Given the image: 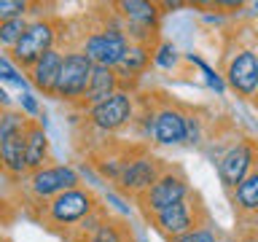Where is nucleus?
I'll return each mask as SVG.
<instances>
[{
	"mask_svg": "<svg viewBox=\"0 0 258 242\" xmlns=\"http://www.w3.org/2000/svg\"><path fill=\"white\" fill-rule=\"evenodd\" d=\"M169 242H229V237L210 221V223L199 226V229H194V231H185V234H180V237H175Z\"/></svg>",
	"mask_w": 258,
	"mask_h": 242,
	"instance_id": "21",
	"label": "nucleus"
},
{
	"mask_svg": "<svg viewBox=\"0 0 258 242\" xmlns=\"http://www.w3.org/2000/svg\"><path fill=\"white\" fill-rule=\"evenodd\" d=\"M59 68H62V48H51V51H46L24 76H27V81L35 86L38 94L51 97L54 86H56V78H59Z\"/></svg>",
	"mask_w": 258,
	"mask_h": 242,
	"instance_id": "18",
	"label": "nucleus"
},
{
	"mask_svg": "<svg viewBox=\"0 0 258 242\" xmlns=\"http://www.w3.org/2000/svg\"><path fill=\"white\" fill-rule=\"evenodd\" d=\"M132 92L124 81L118 78V73L113 70V68H94L92 70V81H89V89H86V94H84V100H81L78 105V113H86L89 108H94L97 102H102V100H108L110 94H116V92Z\"/></svg>",
	"mask_w": 258,
	"mask_h": 242,
	"instance_id": "16",
	"label": "nucleus"
},
{
	"mask_svg": "<svg viewBox=\"0 0 258 242\" xmlns=\"http://www.w3.org/2000/svg\"><path fill=\"white\" fill-rule=\"evenodd\" d=\"M3 116H6V108H0V124H3Z\"/></svg>",
	"mask_w": 258,
	"mask_h": 242,
	"instance_id": "30",
	"label": "nucleus"
},
{
	"mask_svg": "<svg viewBox=\"0 0 258 242\" xmlns=\"http://www.w3.org/2000/svg\"><path fill=\"white\" fill-rule=\"evenodd\" d=\"M64 32H68V19L62 14L54 11V14L35 16V19H30L27 30L22 32L16 46L6 51V56L14 62L16 70L27 73L46 51L64 46Z\"/></svg>",
	"mask_w": 258,
	"mask_h": 242,
	"instance_id": "3",
	"label": "nucleus"
},
{
	"mask_svg": "<svg viewBox=\"0 0 258 242\" xmlns=\"http://www.w3.org/2000/svg\"><path fill=\"white\" fill-rule=\"evenodd\" d=\"M0 175H3V164H0Z\"/></svg>",
	"mask_w": 258,
	"mask_h": 242,
	"instance_id": "32",
	"label": "nucleus"
},
{
	"mask_svg": "<svg viewBox=\"0 0 258 242\" xmlns=\"http://www.w3.org/2000/svg\"><path fill=\"white\" fill-rule=\"evenodd\" d=\"M0 242H14V239L8 237V234H3V231H0Z\"/></svg>",
	"mask_w": 258,
	"mask_h": 242,
	"instance_id": "28",
	"label": "nucleus"
},
{
	"mask_svg": "<svg viewBox=\"0 0 258 242\" xmlns=\"http://www.w3.org/2000/svg\"><path fill=\"white\" fill-rule=\"evenodd\" d=\"M253 8H255V11H258V3H253Z\"/></svg>",
	"mask_w": 258,
	"mask_h": 242,
	"instance_id": "31",
	"label": "nucleus"
},
{
	"mask_svg": "<svg viewBox=\"0 0 258 242\" xmlns=\"http://www.w3.org/2000/svg\"><path fill=\"white\" fill-rule=\"evenodd\" d=\"M0 108H6V110L11 108V97L6 94V89H3V86H0Z\"/></svg>",
	"mask_w": 258,
	"mask_h": 242,
	"instance_id": "26",
	"label": "nucleus"
},
{
	"mask_svg": "<svg viewBox=\"0 0 258 242\" xmlns=\"http://www.w3.org/2000/svg\"><path fill=\"white\" fill-rule=\"evenodd\" d=\"M185 56V62H191V65H197V68L202 70V76L207 78V84H210V89H215L218 94H223L226 92V84H223V78L218 76V70H213L210 65L205 62V59H199V56H194V54H183Z\"/></svg>",
	"mask_w": 258,
	"mask_h": 242,
	"instance_id": "23",
	"label": "nucleus"
},
{
	"mask_svg": "<svg viewBox=\"0 0 258 242\" xmlns=\"http://www.w3.org/2000/svg\"><path fill=\"white\" fill-rule=\"evenodd\" d=\"M153 48H156V46L129 43L124 59L118 62V68H116L118 78L124 81V84L132 89V92H137V84H140V78L151 70V65H153Z\"/></svg>",
	"mask_w": 258,
	"mask_h": 242,
	"instance_id": "17",
	"label": "nucleus"
},
{
	"mask_svg": "<svg viewBox=\"0 0 258 242\" xmlns=\"http://www.w3.org/2000/svg\"><path fill=\"white\" fill-rule=\"evenodd\" d=\"M255 231H258V229H255Z\"/></svg>",
	"mask_w": 258,
	"mask_h": 242,
	"instance_id": "33",
	"label": "nucleus"
},
{
	"mask_svg": "<svg viewBox=\"0 0 258 242\" xmlns=\"http://www.w3.org/2000/svg\"><path fill=\"white\" fill-rule=\"evenodd\" d=\"M253 48H255V59H258V27H253Z\"/></svg>",
	"mask_w": 258,
	"mask_h": 242,
	"instance_id": "27",
	"label": "nucleus"
},
{
	"mask_svg": "<svg viewBox=\"0 0 258 242\" xmlns=\"http://www.w3.org/2000/svg\"><path fill=\"white\" fill-rule=\"evenodd\" d=\"M92 70H94V65L89 62L76 46H64L62 48L59 78H56L51 100H56V102H62V105H68V108L76 110L78 105H81V100H84L86 89H89Z\"/></svg>",
	"mask_w": 258,
	"mask_h": 242,
	"instance_id": "10",
	"label": "nucleus"
},
{
	"mask_svg": "<svg viewBox=\"0 0 258 242\" xmlns=\"http://www.w3.org/2000/svg\"><path fill=\"white\" fill-rule=\"evenodd\" d=\"M22 183H24V191H27V205L30 202H48V199H54L56 194L81 186V172L73 164L54 161V164L40 167L35 172L24 175Z\"/></svg>",
	"mask_w": 258,
	"mask_h": 242,
	"instance_id": "13",
	"label": "nucleus"
},
{
	"mask_svg": "<svg viewBox=\"0 0 258 242\" xmlns=\"http://www.w3.org/2000/svg\"><path fill=\"white\" fill-rule=\"evenodd\" d=\"M255 167H258V137L245 132L221 159L215 161V172H218V180H221V189H223L226 197H229Z\"/></svg>",
	"mask_w": 258,
	"mask_h": 242,
	"instance_id": "12",
	"label": "nucleus"
},
{
	"mask_svg": "<svg viewBox=\"0 0 258 242\" xmlns=\"http://www.w3.org/2000/svg\"><path fill=\"white\" fill-rule=\"evenodd\" d=\"M0 81H3V84H11V86H19L22 92H27V78L22 76V70H16L14 68V62L8 59L6 54H0Z\"/></svg>",
	"mask_w": 258,
	"mask_h": 242,
	"instance_id": "24",
	"label": "nucleus"
},
{
	"mask_svg": "<svg viewBox=\"0 0 258 242\" xmlns=\"http://www.w3.org/2000/svg\"><path fill=\"white\" fill-rule=\"evenodd\" d=\"M102 205H105V199L100 194L81 183L70 191L56 194V197L48 199V202H30V205H24V210H27V215L32 221H38L46 231H51L59 239H64L84 218L97 213Z\"/></svg>",
	"mask_w": 258,
	"mask_h": 242,
	"instance_id": "2",
	"label": "nucleus"
},
{
	"mask_svg": "<svg viewBox=\"0 0 258 242\" xmlns=\"http://www.w3.org/2000/svg\"><path fill=\"white\" fill-rule=\"evenodd\" d=\"M19 105H22V113L27 118H40V113H43V108H40L38 97L30 94V92H22L19 94Z\"/></svg>",
	"mask_w": 258,
	"mask_h": 242,
	"instance_id": "25",
	"label": "nucleus"
},
{
	"mask_svg": "<svg viewBox=\"0 0 258 242\" xmlns=\"http://www.w3.org/2000/svg\"><path fill=\"white\" fill-rule=\"evenodd\" d=\"M0 164H3V172L14 180H22L27 175V167H24V129L0 135Z\"/></svg>",
	"mask_w": 258,
	"mask_h": 242,
	"instance_id": "19",
	"label": "nucleus"
},
{
	"mask_svg": "<svg viewBox=\"0 0 258 242\" xmlns=\"http://www.w3.org/2000/svg\"><path fill=\"white\" fill-rule=\"evenodd\" d=\"M253 22H237L221 30L218 48V76L226 89H231L239 100H253L258 92V59L253 48Z\"/></svg>",
	"mask_w": 258,
	"mask_h": 242,
	"instance_id": "1",
	"label": "nucleus"
},
{
	"mask_svg": "<svg viewBox=\"0 0 258 242\" xmlns=\"http://www.w3.org/2000/svg\"><path fill=\"white\" fill-rule=\"evenodd\" d=\"M48 164H54V156L46 127L35 118H27V127H24V167H27V175Z\"/></svg>",
	"mask_w": 258,
	"mask_h": 242,
	"instance_id": "15",
	"label": "nucleus"
},
{
	"mask_svg": "<svg viewBox=\"0 0 258 242\" xmlns=\"http://www.w3.org/2000/svg\"><path fill=\"white\" fill-rule=\"evenodd\" d=\"M250 102H253V108L258 110V92H255V97H253V100H250Z\"/></svg>",
	"mask_w": 258,
	"mask_h": 242,
	"instance_id": "29",
	"label": "nucleus"
},
{
	"mask_svg": "<svg viewBox=\"0 0 258 242\" xmlns=\"http://www.w3.org/2000/svg\"><path fill=\"white\" fill-rule=\"evenodd\" d=\"M229 205L237 231L258 229V167L229 194Z\"/></svg>",
	"mask_w": 258,
	"mask_h": 242,
	"instance_id": "14",
	"label": "nucleus"
},
{
	"mask_svg": "<svg viewBox=\"0 0 258 242\" xmlns=\"http://www.w3.org/2000/svg\"><path fill=\"white\" fill-rule=\"evenodd\" d=\"M167 164L169 161L156 156V153L151 151V145L135 140L129 145V153L124 159V167H121L116 183H113V194H118V197L126 199V202L129 199L135 202L143 191L151 189V183L164 172Z\"/></svg>",
	"mask_w": 258,
	"mask_h": 242,
	"instance_id": "4",
	"label": "nucleus"
},
{
	"mask_svg": "<svg viewBox=\"0 0 258 242\" xmlns=\"http://www.w3.org/2000/svg\"><path fill=\"white\" fill-rule=\"evenodd\" d=\"M135 108H137V92H116L108 100L97 102L94 108L76 116L81 124L102 137H116L121 132H129L135 121Z\"/></svg>",
	"mask_w": 258,
	"mask_h": 242,
	"instance_id": "5",
	"label": "nucleus"
},
{
	"mask_svg": "<svg viewBox=\"0 0 258 242\" xmlns=\"http://www.w3.org/2000/svg\"><path fill=\"white\" fill-rule=\"evenodd\" d=\"M64 242H137V237L124 215L110 213V207L102 205L97 213L84 218L64 237Z\"/></svg>",
	"mask_w": 258,
	"mask_h": 242,
	"instance_id": "11",
	"label": "nucleus"
},
{
	"mask_svg": "<svg viewBox=\"0 0 258 242\" xmlns=\"http://www.w3.org/2000/svg\"><path fill=\"white\" fill-rule=\"evenodd\" d=\"M153 121H151V140L148 145L156 148H177L185 145V102L175 100L172 94L151 89Z\"/></svg>",
	"mask_w": 258,
	"mask_h": 242,
	"instance_id": "7",
	"label": "nucleus"
},
{
	"mask_svg": "<svg viewBox=\"0 0 258 242\" xmlns=\"http://www.w3.org/2000/svg\"><path fill=\"white\" fill-rule=\"evenodd\" d=\"M30 19H11V22H0V48H3V54L8 48L16 46V40L22 38V32L27 30Z\"/></svg>",
	"mask_w": 258,
	"mask_h": 242,
	"instance_id": "22",
	"label": "nucleus"
},
{
	"mask_svg": "<svg viewBox=\"0 0 258 242\" xmlns=\"http://www.w3.org/2000/svg\"><path fill=\"white\" fill-rule=\"evenodd\" d=\"M113 11L118 14L129 43L156 46L161 40V6L153 0H118L113 3Z\"/></svg>",
	"mask_w": 258,
	"mask_h": 242,
	"instance_id": "9",
	"label": "nucleus"
},
{
	"mask_svg": "<svg viewBox=\"0 0 258 242\" xmlns=\"http://www.w3.org/2000/svg\"><path fill=\"white\" fill-rule=\"evenodd\" d=\"M180 62H185V56L177 51V48L169 43V40L161 38L159 43H156V48H153V65H156V68H161V70H172V68H177Z\"/></svg>",
	"mask_w": 258,
	"mask_h": 242,
	"instance_id": "20",
	"label": "nucleus"
},
{
	"mask_svg": "<svg viewBox=\"0 0 258 242\" xmlns=\"http://www.w3.org/2000/svg\"><path fill=\"white\" fill-rule=\"evenodd\" d=\"M210 221H213V215H210V207L205 205V197H202L197 189H191V194L183 202H177V205L153 215L148 221V226L159 234V237H164L169 242V239L180 237L185 231L199 229V226H205Z\"/></svg>",
	"mask_w": 258,
	"mask_h": 242,
	"instance_id": "8",
	"label": "nucleus"
},
{
	"mask_svg": "<svg viewBox=\"0 0 258 242\" xmlns=\"http://www.w3.org/2000/svg\"><path fill=\"white\" fill-rule=\"evenodd\" d=\"M191 189L194 186H191V177H188V172H185V167L169 161V164L164 167V172L151 183V189L143 191L140 197L135 199V205H137V210H140V215L145 218V223H148L156 213L177 205V202H183L191 194Z\"/></svg>",
	"mask_w": 258,
	"mask_h": 242,
	"instance_id": "6",
	"label": "nucleus"
}]
</instances>
